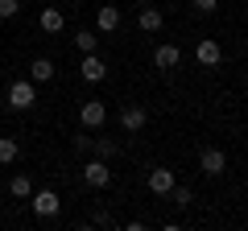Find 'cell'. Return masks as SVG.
<instances>
[{
  "mask_svg": "<svg viewBox=\"0 0 248 231\" xmlns=\"http://www.w3.org/2000/svg\"><path fill=\"white\" fill-rule=\"evenodd\" d=\"M33 103H37V83L33 79L9 83V107H13V112H29Z\"/></svg>",
  "mask_w": 248,
  "mask_h": 231,
  "instance_id": "6da1fadb",
  "label": "cell"
},
{
  "mask_svg": "<svg viewBox=\"0 0 248 231\" xmlns=\"http://www.w3.org/2000/svg\"><path fill=\"white\" fill-rule=\"evenodd\" d=\"M199 169H203L207 178H223V173H228V153L215 149V144H207V149L199 153Z\"/></svg>",
  "mask_w": 248,
  "mask_h": 231,
  "instance_id": "7a4b0ae2",
  "label": "cell"
},
{
  "mask_svg": "<svg viewBox=\"0 0 248 231\" xmlns=\"http://www.w3.org/2000/svg\"><path fill=\"white\" fill-rule=\"evenodd\" d=\"M29 206H33L37 219H54V215L62 211V198L54 194V190H33V194H29Z\"/></svg>",
  "mask_w": 248,
  "mask_h": 231,
  "instance_id": "3957f363",
  "label": "cell"
},
{
  "mask_svg": "<svg viewBox=\"0 0 248 231\" xmlns=\"http://www.w3.org/2000/svg\"><path fill=\"white\" fill-rule=\"evenodd\" d=\"M83 182L95 186V190H108V186H112V169H108V161H104V157L87 161V165H83Z\"/></svg>",
  "mask_w": 248,
  "mask_h": 231,
  "instance_id": "277c9868",
  "label": "cell"
},
{
  "mask_svg": "<svg viewBox=\"0 0 248 231\" xmlns=\"http://www.w3.org/2000/svg\"><path fill=\"white\" fill-rule=\"evenodd\" d=\"M104 120H108V103H104V99H83L79 124H83V128H99Z\"/></svg>",
  "mask_w": 248,
  "mask_h": 231,
  "instance_id": "5b68a950",
  "label": "cell"
},
{
  "mask_svg": "<svg viewBox=\"0 0 248 231\" xmlns=\"http://www.w3.org/2000/svg\"><path fill=\"white\" fill-rule=\"evenodd\" d=\"M195 58H199V66H203V71H215V66L223 62V50H219V42H215V37H203V42L195 45Z\"/></svg>",
  "mask_w": 248,
  "mask_h": 231,
  "instance_id": "8992f818",
  "label": "cell"
},
{
  "mask_svg": "<svg viewBox=\"0 0 248 231\" xmlns=\"http://www.w3.org/2000/svg\"><path fill=\"white\" fill-rule=\"evenodd\" d=\"M120 124H124V132H141V128L149 124V112H145L141 103H124L120 107Z\"/></svg>",
  "mask_w": 248,
  "mask_h": 231,
  "instance_id": "52a82bcc",
  "label": "cell"
},
{
  "mask_svg": "<svg viewBox=\"0 0 248 231\" xmlns=\"http://www.w3.org/2000/svg\"><path fill=\"white\" fill-rule=\"evenodd\" d=\"M178 62H182V50H178L174 42H161L157 50H153V66H157V71H178Z\"/></svg>",
  "mask_w": 248,
  "mask_h": 231,
  "instance_id": "ba28073f",
  "label": "cell"
},
{
  "mask_svg": "<svg viewBox=\"0 0 248 231\" xmlns=\"http://www.w3.org/2000/svg\"><path fill=\"white\" fill-rule=\"evenodd\" d=\"M37 25H42V33H62V29H66V13H62L58 4H42Z\"/></svg>",
  "mask_w": 248,
  "mask_h": 231,
  "instance_id": "9c48e42d",
  "label": "cell"
},
{
  "mask_svg": "<svg viewBox=\"0 0 248 231\" xmlns=\"http://www.w3.org/2000/svg\"><path fill=\"white\" fill-rule=\"evenodd\" d=\"M79 74L87 83H104L108 79V62L99 58V54H83V62H79Z\"/></svg>",
  "mask_w": 248,
  "mask_h": 231,
  "instance_id": "30bf717a",
  "label": "cell"
},
{
  "mask_svg": "<svg viewBox=\"0 0 248 231\" xmlns=\"http://www.w3.org/2000/svg\"><path fill=\"white\" fill-rule=\"evenodd\" d=\"M149 190H153V194H170V190H174V169L153 165L149 169Z\"/></svg>",
  "mask_w": 248,
  "mask_h": 231,
  "instance_id": "8fae6325",
  "label": "cell"
},
{
  "mask_svg": "<svg viewBox=\"0 0 248 231\" xmlns=\"http://www.w3.org/2000/svg\"><path fill=\"white\" fill-rule=\"evenodd\" d=\"M116 29H120V9L116 4H104L95 13V33H116Z\"/></svg>",
  "mask_w": 248,
  "mask_h": 231,
  "instance_id": "7c38bea8",
  "label": "cell"
},
{
  "mask_svg": "<svg viewBox=\"0 0 248 231\" xmlns=\"http://www.w3.org/2000/svg\"><path fill=\"white\" fill-rule=\"evenodd\" d=\"M137 25H141V33H161V25H166V17H161V9H153V4H145L141 17H137Z\"/></svg>",
  "mask_w": 248,
  "mask_h": 231,
  "instance_id": "4fadbf2b",
  "label": "cell"
},
{
  "mask_svg": "<svg viewBox=\"0 0 248 231\" xmlns=\"http://www.w3.org/2000/svg\"><path fill=\"white\" fill-rule=\"evenodd\" d=\"M54 74H58V66H54L50 58H33V62H29V79L33 83H50Z\"/></svg>",
  "mask_w": 248,
  "mask_h": 231,
  "instance_id": "5bb4252c",
  "label": "cell"
},
{
  "mask_svg": "<svg viewBox=\"0 0 248 231\" xmlns=\"http://www.w3.org/2000/svg\"><path fill=\"white\" fill-rule=\"evenodd\" d=\"M75 45H79V54H95L99 50V33L95 29H79V33H75Z\"/></svg>",
  "mask_w": 248,
  "mask_h": 231,
  "instance_id": "9a60e30c",
  "label": "cell"
},
{
  "mask_svg": "<svg viewBox=\"0 0 248 231\" xmlns=\"http://www.w3.org/2000/svg\"><path fill=\"white\" fill-rule=\"evenodd\" d=\"M17 157H21V144L13 136H0V165H13Z\"/></svg>",
  "mask_w": 248,
  "mask_h": 231,
  "instance_id": "2e32d148",
  "label": "cell"
},
{
  "mask_svg": "<svg viewBox=\"0 0 248 231\" xmlns=\"http://www.w3.org/2000/svg\"><path fill=\"white\" fill-rule=\"evenodd\" d=\"M9 194H13V198H29V194H33V182H29L25 173H17V178L9 182Z\"/></svg>",
  "mask_w": 248,
  "mask_h": 231,
  "instance_id": "e0dca14e",
  "label": "cell"
},
{
  "mask_svg": "<svg viewBox=\"0 0 248 231\" xmlns=\"http://www.w3.org/2000/svg\"><path fill=\"white\" fill-rule=\"evenodd\" d=\"M170 198H174V206H178V211H186V206L195 202V194H190V186H178V182H174V190H170Z\"/></svg>",
  "mask_w": 248,
  "mask_h": 231,
  "instance_id": "ac0fdd59",
  "label": "cell"
},
{
  "mask_svg": "<svg viewBox=\"0 0 248 231\" xmlns=\"http://www.w3.org/2000/svg\"><path fill=\"white\" fill-rule=\"evenodd\" d=\"M91 153H95V157H104V161H112V157H116V144L104 136V141H91Z\"/></svg>",
  "mask_w": 248,
  "mask_h": 231,
  "instance_id": "d6986e66",
  "label": "cell"
},
{
  "mask_svg": "<svg viewBox=\"0 0 248 231\" xmlns=\"http://www.w3.org/2000/svg\"><path fill=\"white\" fill-rule=\"evenodd\" d=\"M21 13V0H0V21H9Z\"/></svg>",
  "mask_w": 248,
  "mask_h": 231,
  "instance_id": "ffe728a7",
  "label": "cell"
},
{
  "mask_svg": "<svg viewBox=\"0 0 248 231\" xmlns=\"http://www.w3.org/2000/svg\"><path fill=\"white\" fill-rule=\"evenodd\" d=\"M71 144H75V153H91V136H71Z\"/></svg>",
  "mask_w": 248,
  "mask_h": 231,
  "instance_id": "44dd1931",
  "label": "cell"
},
{
  "mask_svg": "<svg viewBox=\"0 0 248 231\" xmlns=\"http://www.w3.org/2000/svg\"><path fill=\"white\" fill-rule=\"evenodd\" d=\"M190 4H195L199 13H215V9H219V0H190Z\"/></svg>",
  "mask_w": 248,
  "mask_h": 231,
  "instance_id": "7402d4cb",
  "label": "cell"
},
{
  "mask_svg": "<svg viewBox=\"0 0 248 231\" xmlns=\"http://www.w3.org/2000/svg\"><path fill=\"white\" fill-rule=\"evenodd\" d=\"M42 4H50V0H42Z\"/></svg>",
  "mask_w": 248,
  "mask_h": 231,
  "instance_id": "603a6c76",
  "label": "cell"
},
{
  "mask_svg": "<svg viewBox=\"0 0 248 231\" xmlns=\"http://www.w3.org/2000/svg\"><path fill=\"white\" fill-rule=\"evenodd\" d=\"M141 4H145V0H141Z\"/></svg>",
  "mask_w": 248,
  "mask_h": 231,
  "instance_id": "cb8c5ba5",
  "label": "cell"
}]
</instances>
